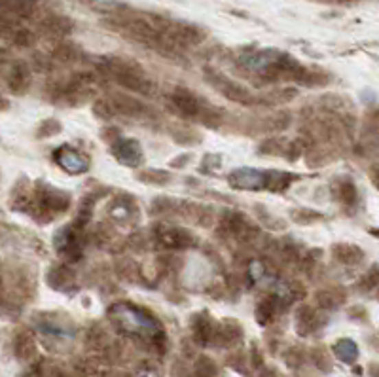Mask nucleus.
I'll return each instance as SVG.
<instances>
[{"mask_svg":"<svg viewBox=\"0 0 379 377\" xmlns=\"http://www.w3.org/2000/svg\"><path fill=\"white\" fill-rule=\"evenodd\" d=\"M10 108V102L4 99V97H0V111H8Z\"/></svg>","mask_w":379,"mask_h":377,"instance_id":"35","label":"nucleus"},{"mask_svg":"<svg viewBox=\"0 0 379 377\" xmlns=\"http://www.w3.org/2000/svg\"><path fill=\"white\" fill-rule=\"evenodd\" d=\"M286 142L283 139H271V141H266L260 146L262 154H277V156H281L286 152V146H283Z\"/></svg>","mask_w":379,"mask_h":377,"instance_id":"29","label":"nucleus"},{"mask_svg":"<svg viewBox=\"0 0 379 377\" xmlns=\"http://www.w3.org/2000/svg\"><path fill=\"white\" fill-rule=\"evenodd\" d=\"M288 126H290V116L288 114H279V116H273V118H269L266 122L268 131H284Z\"/></svg>","mask_w":379,"mask_h":377,"instance_id":"28","label":"nucleus"},{"mask_svg":"<svg viewBox=\"0 0 379 377\" xmlns=\"http://www.w3.org/2000/svg\"><path fill=\"white\" fill-rule=\"evenodd\" d=\"M336 197L340 199L341 203L351 205L355 203L356 199V188L353 181H349V179H341L338 184H336Z\"/></svg>","mask_w":379,"mask_h":377,"instance_id":"20","label":"nucleus"},{"mask_svg":"<svg viewBox=\"0 0 379 377\" xmlns=\"http://www.w3.org/2000/svg\"><path fill=\"white\" fill-rule=\"evenodd\" d=\"M334 353L345 364H351V362H355L358 358V349H356L355 341H351V339H340L334 345Z\"/></svg>","mask_w":379,"mask_h":377,"instance_id":"19","label":"nucleus"},{"mask_svg":"<svg viewBox=\"0 0 379 377\" xmlns=\"http://www.w3.org/2000/svg\"><path fill=\"white\" fill-rule=\"evenodd\" d=\"M54 57L65 65L76 63L80 59V47L76 44H72V42L61 40L56 46V49H54Z\"/></svg>","mask_w":379,"mask_h":377,"instance_id":"17","label":"nucleus"},{"mask_svg":"<svg viewBox=\"0 0 379 377\" xmlns=\"http://www.w3.org/2000/svg\"><path fill=\"white\" fill-rule=\"evenodd\" d=\"M171 102L176 111L188 116V118H198L199 111H201V102L196 95L192 93L190 89H184V87H176L173 93H171Z\"/></svg>","mask_w":379,"mask_h":377,"instance_id":"3","label":"nucleus"},{"mask_svg":"<svg viewBox=\"0 0 379 377\" xmlns=\"http://www.w3.org/2000/svg\"><path fill=\"white\" fill-rule=\"evenodd\" d=\"M59 131H61V124H59L57 119L49 118L40 124L36 137H38V139H46V137H54V135H57Z\"/></svg>","mask_w":379,"mask_h":377,"instance_id":"27","label":"nucleus"},{"mask_svg":"<svg viewBox=\"0 0 379 377\" xmlns=\"http://www.w3.org/2000/svg\"><path fill=\"white\" fill-rule=\"evenodd\" d=\"M14 353H16V356L21 362H29L34 358V354H36V343H34L31 334H27V332L17 334L16 341H14Z\"/></svg>","mask_w":379,"mask_h":377,"instance_id":"13","label":"nucleus"},{"mask_svg":"<svg viewBox=\"0 0 379 377\" xmlns=\"http://www.w3.org/2000/svg\"><path fill=\"white\" fill-rule=\"evenodd\" d=\"M8 38L17 47H31L34 44V34L25 27H14V31L10 32Z\"/></svg>","mask_w":379,"mask_h":377,"instance_id":"21","label":"nucleus"},{"mask_svg":"<svg viewBox=\"0 0 379 377\" xmlns=\"http://www.w3.org/2000/svg\"><path fill=\"white\" fill-rule=\"evenodd\" d=\"M112 106L114 111L122 114V116H127V118H142L146 116V104L139 99H135L131 95H124V93H116L112 95Z\"/></svg>","mask_w":379,"mask_h":377,"instance_id":"4","label":"nucleus"},{"mask_svg":"<svg viewBox=\"0 0 379 377\" xmlns=\"http://www.w3.org/2000/svg\"><path fill=\"white\" fill-rule=\"evenodd\" d=\"M118 273L119 277H124L126 281H135L139 269H137V264H135V262H131V260H124V262H119Z\"/></svg>","mask_w":379,"mask_h":377,"instance_id":"31","label":"nucleus"},{"mask_svg":"<svg viewBox=\"0 0 379 377\" xmlns=\"http://www.w3.org/2000/svg\"><path fill=\"white\" fill-rule=\"evenodd\" d=\"M31 84V67L23 61H17L12 67V71L8 74V87L12 93L21 95L29 89Z\"/></svg>","mask_w":379,"mask_h":377,"instance_id":"9","label":"nucleus"},{"mask_svg":"<svg viewBox=\"0 0 379 377\" xmlns=\"http://www.w3.org/2000/svg\"><path fill=\"white\" fill-rule=\"evenodd\" d=\"M93 114L99 119H112L114 118V106H112V102L108 99H97L93 102Z\"/></svg>","mask_w":379,"mask_h":377,"instance_id":"26","label":"nucleus"},{"mask_svg":"<svg viewBox=\"0 0 379 377\" xmlns=\"http://www.w3.org/2000/svg\"><path fill=\"white\" fill-rule=\"evenodd\" d=\"M139 377H159L156 372H152V369H144V372H141L139 374Z\"/></svg>","mask_w":379,"mask_h":377,"instance_id":"34","label":"nucleus"},{"mask_svg":"<svg viewBox=\"0 0 379 377\" xmlns=\"http://www.w3.org/2000/svg\"><path fill=\"white\" fill-rule=\"evenodd\" d=\"M69 205H71V197L67 196V194H63V192H59V190L46 188L42 192V203H40V209H44V211H47L49 214H51V212L67 211Z\"/></svg>","mask_w":379,"mask_h":377,"instance_id":"12","label":"nucleus"},{"mask_svg":"<svg viewBox=\"0 0 379 377\" xmlns=\"http://www.w3.org/2000/svg\"><path fill=\"white\" fill-rule=\"evenodd\" d=\"M139 179L142 182H148V184H167L169 182V174L163 171H142L139 174Z\"/></svg>","mask_w":379,"mask_h":377,"instance_id":"30","label":"nucleus"},{"mask_svg":"<svg viewBox=\"0 0 379 377\" xmlns=\"http://www.w3.org/2000/svg\"><path fill=\"white\" fill-rule=\"evenodd\" d=\"M275 315V299L273 298H264L256 307V319L262 324H268Z\"/></svg>","mask_w":379,"mask_h":377,"instance_id":"23","label":"nucleus"},{"mask_svg":"<svg viewBox=\"0 0 379 377\" xmlns=\"http://www.w3.org/2000/svg\"><path fill=\"white\" fill-rule=\"evenodd\" d=\"M218 376V369L214 366V362L207 356H201L196 364V369L192 372L190 377H216Z\"/></svg>","mask_w":379,"mask_h":377,"instance_id":"24","label":"nucleus"},{"mask_svg":"<svg viewBox=\"0 0 379 377\" xmlns=\"http://www.w3.org/2000/svg\"><path fill=\"white\" fill-rule=\"evenodd\" d=\"M334 256L340 260L341 264H347V266H355L358 262L364 260V252L355 247V244L341 243L334 247Z\"/></svg>","mask_w":379,"mask_h":377,"instance_id":"15","label":"nucleus"},{"mask_svg":"<svg viewBox=\"0 0 379 377\" xmlns=\"http://www.w3.org/2000/svg\"><path fill=\"white\" fill-rule=\"evenodd\" d=\"M31 71L36 72H49L51 71V61L44 54H34L31 61Z\"/></svg>","mask_w":379,"mask_h":377,"instance_id":"32","label":"nucleus"},{"mask_svg":"<svg viewBox=\"0 0 379 377\" xmlns=\"http://www.w3.org/2000/svg\"><path fill=\"white\" fill-rule=\"evenodd\" d=\"M159 241L163 247L171 249V251H181V249H190L194 247L196 239L194 236L190 233L188 229H181V228H171L161 233Z\"/></svg>","mask_w":379,"mask_h":377,"instance_id":"11","label":"nucleus"},{"mask_svg":"<svg viewBox=\"0 0 379 377\" xmlns=\"http://www.w3.org/2000/svg\"><path fill=\"white\" fill-rule=\"evenodd\" d=\"M213 336H214L213 321H211L205 313L198 315V317L194 319V338H196V341L201 343V345H207V343H211V341H213Z\"/></svg>","mask_w":379,"mask_h":377,"instance_id":"14","label":"nucleus"},{"mask_svg":"<svg viewBox=\"0 0 379 377\" xmlns=\"http://www.w3.org/2000/svg\"><path fill=\"white\" fill-rule=\"evenodd\" d=\"M47 283L51 284L54 288L63 290V288L74 283V273L67 266H54L47 273Z\"/></svg>","mask_w":379,"mask_h":377,"instance_id":"16","label":"nucleus"},{"mask_svg":"<svg viewBox=\"0 0 379 377\" xmlns=\"http://www.w3.org/2000/svg\"><path fill=\"white\" fill-rule=\"evenodd\" d=\"M171 44L176 47H190L198 46L205 40V31L199 29L196 25L190 23H173L167 25L163 31H159Z\"/></svg>","mask_w":379,"mask_h":377,"instance_id":"1","label":"nucleus"},{"mask_svg":"<svg viewBox=\"0 0 379 377\" xmlns=\"http://www.w3.org/2000/svg\"><path fill=\"white\" fill-rule=\"evenodd\" d=\"M317 322H319V317L317 313L311 309V307H301L300 311H298V317H296V326H298V332H300L301 336H306L309 332L315 330Z\"/></svg>","mask_w":379,"mask_h":377,"instance_id":"18","label":"nucleus"},{"mask_svg":"<svg viewBox=\"0 0 379 377\" xmlns=\"http://www.w3.org/2000/svg\"><path fill=\"white\" fill-rule=\"evenodd\" d=\"M40 29H42V32H44L46 36H51V38H65L67 34H71L72 32V21L69 17L51 14V16L42 19Z\"/></svg>","mask_w":379,"mask_h":377,"instance_id":"8","label":"nucleus"},{"mask_svg":"<svg viewBox=\"0 0 379 377\" xmlns=\"http://www.w3.org/2000/svg\"><path fill=\"white\" fill-rule=\"evenodd\" d=\"M229 184L239 190L266 188V173L254 171V169H237L229 176Z\"/></svg>","mask_w":379,"mask_h":377,"instance_id":"5","label":"nucleus"},{"mask_svg":"<svg viewBox=\"0 0 379 377\" xmlns=\"http://www.w3.org/2000/svg\"><path fill=\"white\" fill-rule=\"evenodd\" d=\"M112 152H114V156L118 157L122 163H126V165L135 167L139 165V163H142L141 146H139V142L131 141V139H119L118 142H114Z\"/></svg>","mask_w":379,"mask_h":377,"instance_id":"7","label":"nucleus"},{"mask_svg":"<svg viewBox=\"0 0 379 377\" xmlns=\"http://www.w3.org/2000/svg\"><path fill=\"white\" fill-rule=\"evenodd\" d=\"M198 118L199 122L207 127H220L224 116H222V112L216 111V108H211V106H201Z\"/></svg>","mask_w":379,"mask_h":377,"instance_id":"22","label":"nucleus"},{"mask_svg":"<svg viewBox=\"0 0 379 377\" xmlns=\"http://www.w3.org/2000/svg\"><path fill=\"white\" fill-rule=\"evenodd\" d=\"M294 216V220L296 222H300V224H311V222H315L321 218V214L315 211H306V209H300V211H296L292 214Z\"/></svg>","mask_w":379,"mask_h":377,"instance_id":"33","label":"nucleus"},{"mask_svg":"<svg viewBox=\"0 0 379 377\" xmlns=\"http://www.w3.org/2000/svg\"><path fill=\"white\" fill-rule=\"evenodd\" d=\"M56 159H57V163L63 167L67 173H71V174L86 173L87 169H89V161H87V157L72 148L57 150Z\"/></svg>","mask_w":379,"mask_h":377,"instance_id":"6","label":"nucleus"},{"mask_svg":"<svg viewBox=\"0 0 379 377\" xmlns=\"http://www.w3.org/2000/svg\"><path fill=\"white\" fill-rule=\"evenodd\" d=\"M341 301L343 298H338V294L334 290H321L317 294V304L321 306V309H336Z\"/></svg>","mask_w":379,"mask_h":377,"instance_id":"25","label":"nucleus"},{"mask_svg":"<svg viewBox=\"0 0 379 377\" xmlns=\"http://www.w3.org/2000/svg\"><path fill=\"white\" fill-rule=\"evenodd\" d=\"M119 322L122 326L129 332H156V322L148 315L141 313V311H124L119 315Z\"/></svg>","mask_w":379,"mask_h":377,"instance_id":"10","label":"nucleus"},{"mask_svg":"<svg viewBox=\"0 0 379 377\" xmlns=\"http://www.w3.org/2000/svg\"><path fill=\"white\" fill-rule=\"evenodd\" d=\"M205 78L213 84L218 91H220L226 99L233 102H239V104H253L256 99H254V95L246 89L245 86H241V84H237V82H231L229 78H226L224 74H218V72H207Z\"/></svg>","mask_w":379,"mask_h":377,"instance_id":"2","label":"nucleus"},{"mask_svg":"<svg viewBox=\"0 0 379 377\" xmlns=\"http://www.w3.org/2000/svg\"><path fill=\"white\" fill-rule=\"evenodd\" d=\"M12 0H0V10H4V12H8V6Z\"/></svg>","mask_w":379,"mask_h":377,"instance_id":"36","label":"nucleus"}]
</instances>
